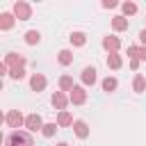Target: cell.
Here are the masks:
<instances>
[{
    "label": "cell",
    "mask_w": 146,
    "mask_h": 146,
    "mask_svg": "<svg viewBox=\"0 0 146 146\" xmlns=\"http://www.w3.org/2000/svg\"><path fill=\"white\" fill-rule=\"evenodd\" d=\"M121 9H123V14H125V16L137 14V5H135V2H123V5H121Z\"/></svg>",
    "instance_id": "23"
},
{
    "label": "cell",
    "mask_w": 146,
    "mask_h": 146,
    "mask_svg": "<svg viewBox=\"0 0 146 146\" xmlns=\"http://www.w3.org/2000/svg\"><path fill=\"white\" fill-rule=\"evenodd\" d=\"M68 100H71L73 105H82V103L87 100V91H84V87H73V91L68 94Z\"/></svg>",
    "instance_id": "5"
},
{
    "label": "cell",
    "mask_w": 146,
    "mask_h": 146,
    "mask_svg": "<svg viewBox=\"0 0 146 146\" xmlns=\"http://www.w3.org/2000/svg\"><path fill=\"white\" fill-rule=\"evenodd\" d=\"M57 59H59V64H62V66H68V64L73 62V52H71L68 48H64V50H59Z\"/></svg>",
    "instance_id": "15"
},
{
    "label": "cell",
    "mask_w": 146,
    "mask_h": 146,
    "mask_svg": "<svg viewBox=\"0 0 146 146\" xmlns=\"http://www.w3.org/2000/svg\"><path fill=\"white\" fill-rule=\"evenodd\" d=\"M112 27H114L116 32L128 30V18H125V16H114V18H112Z\"/></svg>",
    "instance_id": "13"
},
{
    "label": "cell",
    "mask_w": 146,
    "mask_h": 146,
    "mask_svg": "<svg viewBox=\"0 0 146 146\" xmlns=\"http://www.w3.org/2000/svg\"><path fill=\"white\" fill-rule=\"evenodd\" d=\"M132 89H135L137 94H141V91L146 89V78H144V75H137L135 82H132Z\"/></svg>",
    "instance_id": "21"
},
{
    "label": "cell",
    "mask_w": 146,
    "mask_h": 146,
    "mask_svg": "<svg viewBox=\"0 0 146 146\" xmlns=\"http://www.w3.org/2000/svg\"><path fill=\"white\" fill-rule=\"evenodd\" d=\"M5 64L11 66V68H23V66H25V57H23V55H16V52H9V55L5 57Z\"/></svg>",
    "instance_id": "6"
},
{
    "label": "cell",
    "mask_w": 146,
    "mask_h": 146,
    "mask_svg": "<svg viewBox=\"0 0 146 146\" xmlns=\"http://www.w3.org/2000/svg\"><path fill=\"white\" fill-rule=\"evenodd\" d=\"M103 7L105 9H112V7H116V0H103Z\"/></svg>",
    "instance_id": "26"
},
{
    "label": "cell",
    "mask_w": 146,
    "mask_h": 146,
    "mask_svg": "<svg viewBox=\"0 0 146 146\" xmlns=\"http://www.w3.org/2000/svg\"><path fill=\"white\" fill-rule=\"evenodd\" d=\"M73 123H75V121H73V116H71V114H68L66 110L57 114V125H62V128H66V125H73Z\"/></svg>",
    "instance_id": "14"
},
{
    "label": "cell",
    "mask_w": 146,
    "mask_h": 146,
    "mask_svg": "<svg viewBox=\"0 0 146 146\" xmlns=\"http://www.w3.org/2000/svg\"><path fill=\"white\" fill-rule=\"evenodd\" d=\"M73 87H75V84H73V78H71V75H62V78H59V89H62V91H73Z\"/></svg>",
    "instance_id": "18"
},
{
    "label": "cell",
    "mask_w": 146,
    "mask_h": 146,
    "mask_svg": "<svg viewBox=\"0 0 146 146\" xmlns=\"http://www.w3.org/2000/svg\"><path fill=\"white\" fill-rule=\"evenodd\" d=\"M9 78H14V80H23V78H25V66H23V68H11V71H9Z\"/></svg>",
    "instance_id": "25"
},
{
    "label": "cell",
    "mask_w": 146,
    "mask_h": 146,
    "mask_svg": "<svg viewBox=\"0 0 146 146\" xmlns=\"http://www.w3.org/2000/svg\"><path fill=\"white\" fill-rule=\"evenodd\" d=\"M5 123H7L9 128L18 130L21 125H25V116H23L18 110H11V112H7V116H5Z\"/></svg>",
    "instance_id": "2"
},
{
    "label": "cell",
    "mask_w": 146,
    "mask_h": 146,
    "mask_svg": "<svg viewBox=\"0 0 146 146\" xmlns=\"http://www.w3.org/2000/svg\"><path fill=\"white\" fill-rule=\"evenodd\" d=\"M14 16H16L18 21H27V18L32 16V7H30L27 2H23V0H18V2L14 5Z\"/></svg>",
    "instance_id": "3"
},
{
    "label": "cell",
    "mask_w": 146,
    "mask_h": 146,
    "mask_svg": "<svg viewBox=\"0 0 146 146\" xmlns=\"http://www.w3.org/2000/svg\"><path fill=\"white\" fill-rule=\"evenodd\" d=\"M71 43L78 46V48L84 46V43H87V34H84V32H73V34H71Z\"/></svg>",
    "instance_id": "19"
},
{
    "label": "cell",
    "mask_w": 146,
    "mask_h": 146,
    "mask_svg": "<svg viewBox=\"0 0 146 146\" xmlns=\"http://www.w3.org/2000/svg\"><path fill=\"white\" fill-rule=\"evenodd\" d=\"M14 14H2L0 16V30H11V25H14Z\"/></svg>",
    "instance_id": "17"
},
{
    "label": "cell",
    "mask_w": 146,
    "mask_h": 146,
    "mask_svg": "<svg viewBox=\"0 0 146 146\" xmlns=\"http://www.w3.org/2000/svg\"><path fill=\"white\" fill-rule=\"evenodd\" d=\"M82 82H84L87 87L96 82V68H94V66H84V68H82Z\"/></svg>",
    "instance_id": "10"
},
{
    "label": "cell",
    "mask_w": 146,
    "mask_h": 146,
    "mask_svg": "<svg viewBox=\"0 0 146 146\" xmlns=\"http://www.w3.org/2000/svg\"><path fill=\"white\" fill-rule=\"evenodd\" d=\"M57 146H68V144H66V141H59V144H57Z\"/></svg>",
    "instance_id": "29"
},
{
    "label": "cell",
    "mask_w": 146,
    "mask_h": 146,
    "mask_svg": "<svg viewBox=\"0 0 146 146\" xmlns=\"http://www.w3.org/2000/svg\"><path fill=\"white\" fill-rule=\"evenodd\" d=\"M43 121H41V116L39 114H27L25 116V128H27V132H39V130H43Z\"/></svg>",
    "instance_id": "4"
},
{
    "label": "cell",
    "mask_w": 146,
    "mask_h": 146,
    "mask_svg": "<svg viewBox=\"0 0 146 146\" xmlns=\"http://www.w3.org/2000/svg\"><path fill=\"white\" fill-rule=\"evenodd\" d=\"M55 132H57V125H55V123H46V125H43V130H41V135H43V137H52Z\"/></svg>",
    "instance_id": "24"
},
{
    "label": "cell",
    "mask_w": 146,
    "mask_h": 146,
    "mask_svg": "<svg viewBox=\"0 0 146 146\" xmlns=\"http://www.w3.org/2000/svg\"><path fill=\"white\" fill-rule=\"evenodd\" d=\"M130 68L137 71V68H139V59H130Z\"/></svg>",
    "instance_id": "27"
},
{
    "label": "cell",
    "mask_w": 146,
    "mask_h": 146,
    "mask_svg": "<svg viewBox=\"0 0 146 146\" xmlns=\"http://www.w3.org/2000/svg\"><path fill=\"white\" fill-rule=\"evenodd\" d=\"M39 41H41V34H39L36 30H30V32H25V43L34 46V43H39Z\"/></svg>",
    "instance_id": "20"
},
{
    "label": "cell",
    "mask_w": 146,
    "mask_h": 146,
    "mask_svg": "<svg viewBox=\"0 0 146 146\" xmlns=\"http://www.w3.org/2000/svg\"><path fill=\"white\" fill-rule=\"evenodd\" d=\"M5 146H34L32 137L27 132H21V130H14L11 135L5 137Z\"/></svg>",
    "instance_id": "1"
},
{
    "label": "cell",
    "mask_w": 146,
    "mask_h": 146,
    "mask_svg": "<svg viewBox=\"0 0 146 146\" xmlns=\"http://www.w3.org/2000/svg\"><path fill=\"white\" fill-rule=\"evenodd\" d=\"M128 57L130 59H146V48H139V46H130L128 48Z\"/></svg>",
    "instance_id": "12"
},
{
    "label": "cell",
    "mask_w": 146,
    "mask_h": 146,
    "mask_svg": "<svg viewBox=\"0 0 146 146\" xmlns=\"http://www.w3.org/2000/svg\"><path fill=\"white\" fill-rule=\"evenodd\" d=\"M103 48L112 55V52H116V50L121 48V39H119V36H105V39H103Z\"/></svg>",
    "instance_id": "7"
},
{
    "label": "cell",
    "mask_w": 146,
    "mask_h": 146,
    "mask_svg": "<svg viewBox=\"0 0 146 146\" xmlns=\"http://www.w3.org/2000/svg\"><path fill=\"white\" fill-rule=\"evenodd\" d=\"M68 103H71V100H68V98L64 96V91H55V94H52V105H55V107H57L59 112H64Z\"/></svg>",
    "instance_id": "9"
},
{
    "label": "cell",
    "mask_w": 146,
    "mask_h": 146,
    "mask_svg": "<svg viewBox=\"0 0 146 146\" xmlns=\"http://www.w3.org/2000/svg\"><path fill=\"white\" fill-rule=\"evenodd\" d=\"M73 130H75V135H78L80 139H87V137H89V125H87L84 121H80V119L73 123Z\"/></svg>",
    "instance_id": "11"
},
{
    "label": "cell",
    "mask_w": 146,
    "mask_h": 146,
    "mask_svg": "<svg viewBox=\"0 0 146 146\" xmlns=\"http://www.w3.org/2000/svg\"><path fill=\"white\" fill-rule=\"evenodd\" d=\"M30 87H32V91H43V89H46V75L34 73V75L30 78Z\"/></svg>",
    "instance_id": "8"
},
{
    "label": "cell",
    "mask_w": 146,
    "mask_h": 146,
    "mask_svg": "<svg viewBox=\"0 0 146 146\" xmlns=\"http://www.w3.org/2000/svg\"><path fill=\"white\" fill-rule=\"evenodd\" d=\"M116 84H119V82H116V78H110V75H107V78L103 80V91H114V89H116Z\"/></svg>",
    "instance_id": "22"
},
{
    "label": "cell",
    "mask_w": 146,
    "mask_h": 146,
    "mask_svg": "<svg viewBox=\"0 0 146 146\" xmlns=\"http://www.w3.org/2000/svg\"><path fill=\"white\" fill-rule=\"evenodd\" d=\"M121 64H123V59H121V55L119 52H112V55H107V66L110 68H121Z\"/></svg>",
    "instance_id": "16"
},
{
    "label": "cell",
    "mask_w": 146,
    "mask_h": 146,
    "mask_svg": "<svg viewBox=\"0 0 146 146\" xmlns=\"http://www.w3.org/2000/svg\"><path fill=\"white\" fill-rule=\"evenodd\" d=\"M139 41L146 46V30H141V32H139Z\"/></svg>",
    "instance_id": "28"
}]
</instances>
